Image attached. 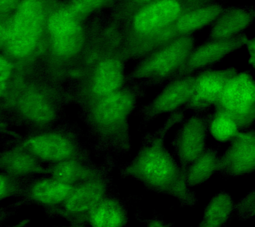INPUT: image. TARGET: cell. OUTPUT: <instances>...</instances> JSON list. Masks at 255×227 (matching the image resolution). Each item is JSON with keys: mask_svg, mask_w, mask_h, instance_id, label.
Returning a JSON list of instances; mask_svg holds the SVG:
<instances>
[{"mask_svg": "<svg viewBox=\"0 0 255 227\" xmlns=\"http://www.w3.org/2000/svg\"><path fill=\"white\" fill-rule=\"evenodd\" d=\"M75 13L71 11H60L52 16L49 22V28L53 35L77 25Z\"/></svg>", "mask_w": 255, "mask_h": 227, "instance_id": "26", "label": "cell"}, {"mask_svg": "<svg viewBox=\"0 0 255 227\" xmlns=\"http://www.w3.org/2000/svg\"><path fill=\"white\" fill-rule=\"evenodd\" d=\"M191 35L181 36L143 57L129 79L146 88L163 87L179 71L194 49Z\"/></svg>", "mask_w": 255, "mask_h": 227, "instance_id": "2", "label": "cell"}, {"mask_svg": "<svg viewBox=\"0 0 255 227\" xmlns=\"http://www.w3.org/2000/svg\"><path fill=\"white\" fill-rule=\"evenodd\" d=\"M234 209L232 197L226 191H221L209 201L197 227H221L229 220Z\"/></svg>", "mask_w": 255, "mask_h": 227, "instance_id": "19", "label": "cell"}, {"mask_svg": "<svg viewBox=\"0 0 255 227\" xmlns=\"http://www.w3.org/2000/svg\"><path fill=\"white\" fill-rule=\"evenodd\" d=\"M32 150L42 158L49 161H61L70 154L71 145L63 137L47 134L32 139Z\"/></svg>", "mask_w": 255, "mask_h": 227, "instance_id": "20", "label": "cell"}, {"mask_svg": "<svg viewBox=\"0 0 255 227\" xmlns=\"http://www.w3.org/2000/svg\"><path fill=\"white\" fill-rule=\"evenodd\" d=\"M43 9L37 0H26L11 22L6 46L10 55L23 57L33 49L41 31Z\"/></svg>", "mask_w": 255, "mask_h": 227, "instance_id": "7", "label": "cell"}, {"mask_svg": "<svg viewBox=\"0 0 255 227\" xmlns=\"http://www.w3.org/2000/svg\"><path fill=\"white\" fill-rule=\"evenodd\" d=\"M21 191L15 177L5 173H0V202L17 196Z\"/></svg>", "mask_w": 255, "mask_h": 227, "instance_id": "27", "label": "cell"}, {"mask_svg": "<svg viewBox=\"0 0 255 227\" xmlns=\"http://www.w3.org/2000/svg\"><path fill=\"white\" fill-rule=\"evenodd\" d=\"M5 87L6 84L0 83V97H1L2 95H3L4 91H5Z\"/></svg>", "mask_w": 255, "mask_h": 227, "instance_id": "36", "label": "cell"}, {"mask_svg": "<svg viewBox=\"0 0 255 227\" xmlns=\"http://www.w3.org/2000/svg\"><path fill=\"white\" fill-rule=\"evenodd\" d=\"M126 82L125 63L118 57L104 59L98 66L93 81V91L102 98L123 87Z\"/></svg>", "mask_w": 255, "mask_h": 227, "instance_id": "15", "label": "cell"}, {"mask_svg": "<svg viewBox=\"0 0 255 227\" xmlns=\"http://www.w3.org/2000/svg\"><path fill=\"white\" fill-rule=\"evenodd\" d=\"M247 49H248L249 59V62L251 67H255V47L254 39L247 40L246 44Z\"/></svg>", "mask_w": 255, "mask_h": 227, "instance_id": "32", "label": "cell"}, {"mask_svg": "<svg viewBox=\"0 0 255 227\" xmlns=\"http://www.w3.org/2000/svg\"><path fill=\"white\" fill-rule=\"evenodd\" d=\"M0 165L4 172L15 178L30 174L35 170V163L22 153H7L1 159Z\"/></svg>", "mask_w": 255, "mask_h": 227, "instance_id": "24", "label": "cell"}, {"mask_svg": "<svg viewBox=\"0 0 255 227\" xmlns=\"http://www.w3.org/2000/svg\"><path fill=\"white\" fill-rule=\"evenodd\" d=\"M189 10L186 9V0H154L143 5L133 17L132 27L135 37L129 55L137 59L141 48L151 35L172 26Z\"/></svg>", "mask_w": 255, "mask_h": 227, "instance_id": "4", "label": "cell"}, {"mask_svg": "<svg viewBox=\"0 0 255 227\" xmlns=\"http://www.w3.org/2000/svg\"><path fill=\"white\" fill-rule=\"evenodd\" d=\"M253 15L249 10L235 8L223 12L214 22L209 40L225 39L240 35L250 26Z\"/></svg>", "mask_w": 255, "mask_h": 227, "instance_id": "17", "label": "cell"}, {"mask_svg": "<svg viewBox=\"0 0 255 227\" xmlns=\"http://www.w3.org/2000/svg\"><path fill=\"white\" fill-rule=\"evenodd\" d=\"M208 132L219 142L230 141L241 131L238 123L224 112L215 110L209 113L207 120Z\"/></svg>", "mask_w": 255, "mask_h": 227, "instance_id": "21", "label": "cell"}, {"mask_svg": "<svg viewBox=\"0 0 255 227\" xmlns=\"http://www.w3.org/2000/svg\"><path fill=\"white\" fill-rule=\"evenodd\" d=\"M247 40L248 38L243 34L229 39L209 40L192 50L182 67L167 83L179 78L193 75L195 72L208 69L229 54L241 49L246 44Z\"/></svg>", "mask_w": 255, "mask_h": 227, "instance_id": "11", "label": "cell"}, {"mask_svg": "<svg viewBox=\"0 0 255 227\" xmlns=\"http://www.w3.org/2000/svg\"><path fill=\"white\" fill-rule=\"evenodd\" d=\"M102 1L103 0H75V7L77 11H85L99 5Z\"/></svg>", "mask_w": 255, "mask_h": 227, "instance_id": "31", "label": "cell"}, {"mask_svg": "<svg viewBox=\"0 0 255 227\" xmlns=\"http://www.w3.org/2000/svg\"><path fill=\"white\" fill-rule=\"evenodd\" d=\"M128 220L125 205L111 194L89 213L85 224L89 227H125Z\"/></svg>", "mask_w": 255, "mask_h": 227, "instance_id": "14", "label": "cell"}, {"mask_svg": "<svg viewBox=\"0 0 255 227\" xmlns=\"http://www.w3.org/2000/svg\"><path fill=\"white\" fill-rule=\"evenodd\" d=\"M223 12V6L218 3L197 6L181 15L173 27L179 37L191 35L192 32L213 23Z\"/></svg>", "mask_w": 255, "mask_h": 227, "instance_id": "16", "label": "cell"}, {"mask_svg": "<svg viewBox=\"0 0 255 227\" xmlns=\"http://www.w3.org/2000/svg\"><path fill=\"white\" fill-rule=\"evenodd\" d=\"M214 109L233 117L241 131L253 127L255 119V83L252 74L248 71L238 72L231 77Z\"/></svg>", "mask_w": 255, "mask_h": 227, "instance_id": "5", "label": "cell"}, {"mask_svg": "<svg viewBox=\"0 0 255 227\" xmlns=\"http://www.w3.org/2000/svg\"><path fill=\"white\" fill-rule=\"evenodd\" d=\"M209 113L194 114L181 123L171 141L181 169H187L206 148Z\"/></svg>", "mask_w": 255, "mask_h": 227, "instance_id": "8", "label": "cell"}, {"mask_svg": "<svg viewBox=\"0 0 255 227\" xmlns=\"http://www.w3.org/2000/svg\"><path fill=\"white\" fill-rule=\"evenodd\" d=\"M17 0H0V14L9 11L17 3Z\"/></svg>", "mask_w": 255, "mask_h": 227, "instance_id": "33", "label": "cell"}, {"mask_svg": "<svg viewBox=\"0 0 255 227\" xmlns=\"http://www.w3.org/2000/svg\"><path fill=\"white\" fill-rule=\"evenodd\" d=\"M236 68L223 69H205L195 75L194 91L190 100L182 108L185 112L204 114L214 107L225 85L238 73Z\"/></svg>", "mask_w": 255, "mask_h": 227, "instance_id": "10", "label": "cell"}, {"mask_svg": "<svg viewBox=\"0 0 255 227\" xmlns=\"http://www.w3.org/2000/svg\"><path fill=\"white\" fill-rule=\"evenodd\" d=\"M53 35L54 49L59 55H72L80 49L83 43V32L79 24Z\"/></svg>", "mask_w": 255, "mask_h": 227, "instance_id": "22", "label": "cell"}, {"mask_svg": "<svg viewBox=\"0 0 255 227\" xmlns=\"http://www.w3.org/2000/svg\"><path fill=\"white\" fill-rule=\"evenodd\" d=\"M255 169V132L253 127L239 131L219 156L217 173L225 177L243 176Z\"/></svg>", "mask_w": 255, "mask_h": 227, "instance_id": "12", "label": "cell"}, {"mask_svg": "<svg viewBox=\"0 0 255 227\" xmlns=\"http://www.w3.org/2000/svg\"><path fill=\"white\" fill-rule=\"evenodd\" d=\"M139 84L123 87L102 98L95 111V118L114 144L124 149L129 146L128 119L136 109L137 102L146 94Z\"/></svg>", "mask_w": 255, "mask_h": 227, "instance_id": "3", "label": "cell"}, {"mask_svg": "<svg viewBox=\"0 0 255 227\" xmlns=\"http://www.w3.org/2000/svg\"><path fill=\"white\" fill-rule=\"evenodd\" d=\"M52 177L73 187L91 179L89 172L74 161H63L56 165Z\"/></svg>", "mask_w": 255, "mask_h": 227, "instance_id": "23", "label": "cell"}, {"mask_svg": "<svg viewBox=\"0 0 255 227\" xmlns=\"http://www.w3.org/2000/svg\"><path fill=\"white\" fill-rule=\"evenodd\" d=\"M219 158L217 149L206 147L200 155L187 169L185 179L187 186H196L205 182L217 171Z\"/></svg>", "mask_w": 255, "mask_h": 227, "instance_id": "18", "label": "cell"}, {"mask_svg": "<svg viewBox=\"0 0 255 227\" xmlns=\"http://www.w3.org/2000/svg\"><path fill=\"white\" fill-rule=\"evenodd\" d=\"M110 195L107 179L96 176L73 187L67 200L52 211L75 223H85L87 215L104 198Z\"/></svg>", "mask_w": 255, "mask_h": 227, "instance_id": "9", "label": "cell"}, {"mask_svg": "<svg viewBox=\"0 0 255 227\" xmlns=\"http://www.w3.org/2000/svg\"><path fill=\"white\" fill-rule=\"evenodd\" d=\"M255 189H253L250 193L235 205L237 217L243 221L252 218L255 215Z\"/></svg>", "mask_w": 255, "mask_h": 227, "instance_id": "28", "label": "cell"}, {"mask_svg": "<svg viewBox=\"0 0 255 227\" xmlns=\"http://www.w3.org/2000/svg\"><path fill=\"white\" fill-rule=\"evenodd\" d=\"M195 75L186 76L163 86L158 95L137 111L140 118L139 130L144 131L151 122L163 114L172 113L184 107L193 95Z\"/></svg>", "mask_w": 255, "mask_h": 227, "instance_id": "6", "label": "cell"}, {"mask_svg": "<svg viewBox=\"0 0 255 227\" xmlns=\"http://www.w3.org/2000/svg\"><path fill=\"white\" fill-rule=\"evenodd\" d=\"M57 227H89L87 224L85 223H74L71 225H67V226H61Z\"/></svg>", "mask_w": 255, "mask_h": 227, "instance_id": "35", "label": "cell"}, {"mask_svg": "<svg viewBox=\"0 0 255 227\" xmlns=\"http://www.w3.org/2000/svg\"><path fill=\"white\" fill-rule=\"evenodd\" d=\"M23 109L30 117L38 120H45L51 116V109L47 102L38 96H32L26 99Z\"/></svg>", "mask_w": 255, "mask_h": 227, "instance_id": "25", "label": "cell"}, {"mask_svg": "<svg viewBox=\"0 0 255 227\" xmlns=\"http://www.w3.org/2000/svg\"><path fill=\"white\" fill-rule=\"evenodd\" d=\"M135 2H137V3H148L149 2H151L153 1H154V0H134Z\"/></svg>", "mask_w": 255, "mask_h": 227, "instance_id": "37", "label": "cell"}, {"mask_svg": "<svg viewBox=\"0 0 255 227\" xmlns=\"http://www.w3.org/2000/svg\"><path fill=\"white\" fill-rule=\"evenodd\" d=\"M185 113L182 108L173 112L160 127L145 133L123 175L140 181L149 190L175 197L183 206L193 207L197 202L194 193L187 186L184 171L165 143L171 129L184 120Z\"/></svg>", "mask_w": 255, "mask_h": 227, "instance_id": "1", "label": "cell"}, {"mask_svg": "<svg viewBox=\"0 0 255 227\" xmlns=\"http://www.w3.org/2000/svg\"><path fill=\"white\" fill-rule=\"evenodd\" d=\"M13 66L11 62L0 56V83L6 84L11 77Z\"/></svg>", "mask_w": 255, "mask_h": 227, "instance_id": "29", "label": "cell"}, {"mask_svg": "<svg viewBox=\"0 0 255 227\" xmlns=\"http://www.w3.org/2000/svg\"><path fill=\"white\" fill-rule=\"evenodd\" d=\"M146 227H168V226L161 219L154 217L147 221Z\"/></svg>", "mask_w": 255, "mask_h": 227, "instance_id": "34", "label": "cell"}, {"mask_svg": "<svg viewBox=\"0 0 255 227\" xmlns=\"http://www.w3.org/2000/svg\"><path fill=\"white\" fill-rule=\"evenodd\" d=\"M11 22L0 14V45L6 43L11 30Z\"/></svg>", "mask_w": 255, "mask_h": 227, "instance_id": "30", "label": "cell"}, {"mask_svg": "<svg viewBox=\"0 0 255 227\" xmlns=\"http://www.w3.org/2000/svg\"><path fill=\"white\" fill-rule=\"evenodd\" d=\"M73 187L52 177L32 183L26 189L25 195L30 202L53 211L65 203Z\"/></svg>", "mask_w": 255, "mask_h": 227, "instance_id": "13", "label": "cell"}]
</instances>
